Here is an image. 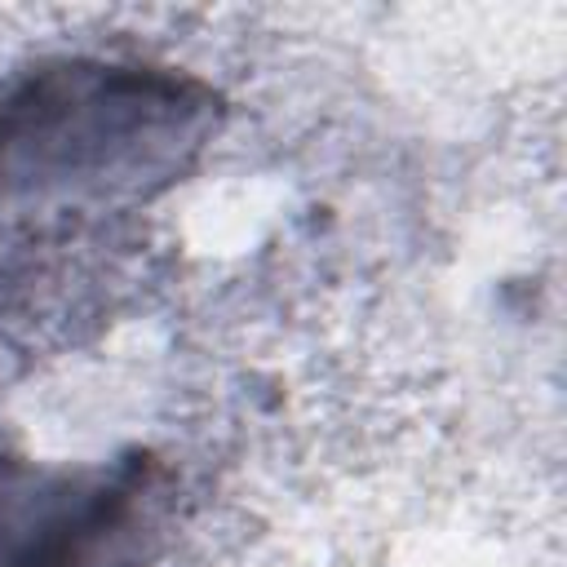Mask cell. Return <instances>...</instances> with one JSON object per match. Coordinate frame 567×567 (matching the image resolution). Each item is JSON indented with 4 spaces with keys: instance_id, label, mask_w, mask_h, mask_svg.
<instances>
[{
    "instance_id": "1",
    "label": "cell",
    "mask_w": 567,
    "mask_h": 567,
    "mask_svg": "<svg viewBox=\"0 0 567 567\" xmlns=\"http://www.w3.org/2000/svg\"><path fill=\"white\" fill-rule=\"evenodd\" d=\"M226 124L195 71L137 58H40L0 75V208L115 213L173 190Z\"/></svg>"
},
{
    "instance_id": "2",
    "label": "cell",
    "mask_w": 567,
    "mask_h": 567,
    "mask_svg": "<svg viewBox=\"0 0 567 567\" xmlns=\"http://www.w3.org/2000/svg\"><path fill=\"white\" fill-rule=\"evenodd\" d=\"M168 470L146 447L111 461L0 452V567H142Z\"/></svg>"
}]
</instances>
